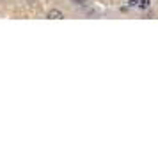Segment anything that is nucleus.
<instances>
[{
  "mask_svg": "<svg viewBox=\"0 0 158 153\" xmlns=\"http://www.w3.org/2000/svg\"><path fill=\"white\" fill-rule=\"evenodd\" d=\"M48 18H50V20H60V18H64V15H62L59 9H52L50 13H48Z\"/></svg>",
  "mask_w": 158,
  "mask_h": 153,
  "instance_id": "obj_1",
  "label": "nucleus"
},
{
  "mask_svg": "<svg viewBox=\"0 0 158 153\" xmlns=\"http://www.w3.org/2000/svg\"><path fill=\"white\" fill-rule=\"evenodd\" d=\"M149 0H139V2H137V6H139V7L140 9H146V7H149Z\"/></svg>",
  "mask_w": 158,
  "mask_h": 153,
  "instance_id": "obj_2",
  "label": "nucleus"
},
{
  "mask_svg": "<svg viewBox=\"0 0 158 153\" xmlns=\"http://www.w3.org/2000/svg\"><path fill=\"white\" fill-rule=\"evenodd\" d=\"M137 2H139V0H130L128 6H130V7H133V6H137Z\"/></svg>",
  "mask_w": 158,
  "mask_h": 153,
  "instance_id": "obj_3",
  "label": "nucleus"
}]
</instances>
